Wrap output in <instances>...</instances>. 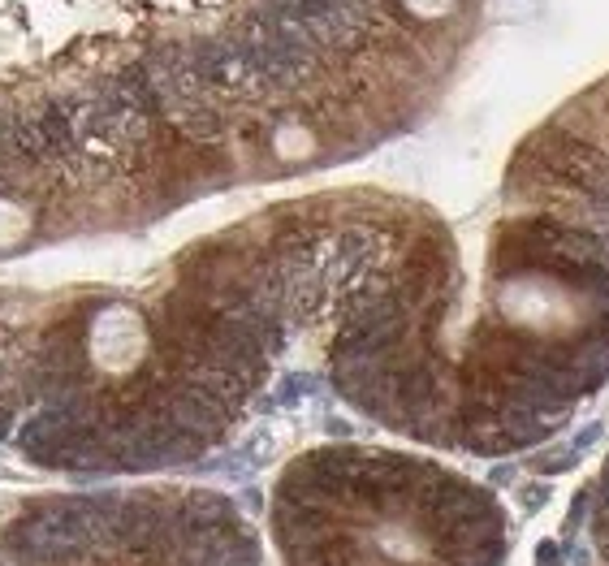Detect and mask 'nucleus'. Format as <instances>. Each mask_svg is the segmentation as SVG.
<instances>
[{
    "mask_svg": "<svg viewBox=\"0 0 609 566\" xmlns=\"http://www.w3.org/2000/svg\"><path fill=\"white\" fill-rule=\"evenodd\" d=\"M178 130L190 139V143H216L220 139V117L212 108H199V104H182V112H178Z\"/></svg>",
    "mask_w": 609,
    "mask_h": 566,
    "instance_id": "nucleus-1",
    "label": "nucleus"
},
{
    "mask_svg": "<svg viewBox=\"0 0 609 566\" xmlns=\"http://www.w3.org/2000/svg\"><path fill=\"white\" fill-rule=\"evenodd\" d=\"M303 393H316V376H303V372H294V376H286L281 385H276V402L281 407H290V402H298Z\"/></svg>",
    "mask_w": 609,
    "mask_h": 566,
    "instance_id": "nucleus-2",
    "label": "nucleus"
},
{
    "mask_svg": "<svg viewBox=\"0 0 609 566\" xmlns=\"http://www.w3.org/2000/svg\"><path fill=\"white\" fill-rule=\"evenodd\" d=\"M536 467H540L544 476H553V471H571V467H575V449H562V454H553V459H540Z\"/></svg>",
    "mask_w": 609,
    "mask_h": 566,
    "instance_id": "nucleus-3",
    "label": "nucleus"
},
{
    "mask_svg": "<svg viewBox=\"0 0 609 566\" xmlns=\"http://www.w3.org/2000/svg\"><path fill=\"white\" fill-rule=\"evenodd\" d=\"M268 449H272V441H268V437H251V441L242 445V459H247L251 467H259V463H264V454H268Z\"/></svg>",
    "mask_w": 609,
    "mask_h": 566,
    "instance_id": "nucleus-4",
    "label": "nucleus"
},
{
    "mask_svg": "<svg viewBox=\"0 0 609 566\" xmlns=\"http://www.w3.org/2000/svg\"><path fill=\"white\" fill-rule=\"evenodd\" d=\"M549 493H553L549 484H527V488H523V511H527V515H532V511H540V506L549 501Z\"/></svg>",
    "mask_w": 609,
    "mask_h": 566,
    "instance_id": "nucleus-5",
    "label": "nucleus"
},
{
    "mask_svg": "<svg viewBox=\"0 0 609 566\" xmlns=\"http://www.w3.org/2000/svg\"><path fill=\"white\" fill-rule=\"evenodd\" d=\"M536 562L540 566H562V545L558 540H540L536 545Z\"/></svg>",
    "mask_w": 609,
    "mask_h": 566,
    "instance_id": "nucleus-6",
    "label": "nucleus"
},
{
    "mask_svg": "<svg viewBox=\"0 0 609 566\" xmlns=\"http://www.w3.org/2000/svg\"><path fill=\"white\" fill-rule=\"evenodd\" d=\"M596 441H600V424H588V428H583V432L571 441V449L579 454V449H588V445H596Z\"/></svg>",
    "mask_w": 609,
    "mask_h": 566,
    "instance_id": "nucleus-7",
    "label": "nucleus"
},
{
    "mask_svg": "<svg viewBox=\"0 0 609 566\" xmlns=\"http://www.w3.org/2000/svg\"><path fill=\"white\" fill-rule=\"evenodd\" d=\"M510 480H514V467H506V463L492 471V484H510Z\"/></svg>",
    "mask_w": 609,
    "mask_h": 566,
    "instance_id": "nucleus-8",
    "label": "nucleus"
},
{
    "mask_svg": "<svg viewBox=\"0 0 609 566\" xmlns=\"http://www.w3.org/2000/svg\"><path fill=\"white\" fill-rule=\"evenodd\" d=\"M9 424H14V411H9V407H0V441L9 437Z\"/></svg>",
    "mask_w": 609,
    "mask_h": 566,
    "instance_id": "nucleus-9",
    "label": "nucleus"
}]
</instances>
